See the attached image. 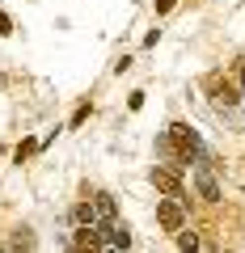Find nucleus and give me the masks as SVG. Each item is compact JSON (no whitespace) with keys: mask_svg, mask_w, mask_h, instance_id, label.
<instances>
[{"mask_svg":"<svg viewBox=\"0 0 245 253\" xmlns=\"http://www.w3.org/2000/svg\"><path fill=\"white\" fill-rule=\"evenodd\" d=\"M173 4H178V0H156V13H169Z\"/></svg>","mask_w":245,"mask_h":253,"instance_id":"f8f14e48","label":"nucleus"},{"mask_svg":"<svg viewBox=\"0 0 245 253\" xmlns=\"http://www.w3.org/2000/svg\"><path fill=\"white\" fill-rule=\"evenodd\" d=\"M34 148H38V144H34V139H26V144H21V148H17V161H26V156H30V152H34Z\"/></svg>","mask_w":245,"mask_h":253,"instance_id":"9b49d317","label":"nucleus"},{"mask_svg":"<svg viewBox=\"0 0 245 253\" xmlns=\"http://www.w3.org/2000/svg\"><path fill=\"white\" fill-rule=\"evenodd\" d=\"M156 219H161L165 232H182V228H186V215H182V199H169V194H165L161 207H156Z\"/></svg>","mask_w":245,"mask_h":253,"instance_id":"7ed1b4c3","label":"nucleus"},{"mask_svg":"<svg viewBox=\"0 0 245 253\" xmlns=\"http://www.w3.org/2000/svg\"><path fill=\"white\" fill-rule=\"evenodd\" d=\"M161 148H165V152H173L182 165H191L195 156H203V144H199V135H195V131H191L186 123H173L169 131L161 135Z\"/></svg>","mask_w":245,"mask_h":253,"instance_id":"f257e3e1","label":"nucleus"},{"mask_svg":"<svg viewBox=\"0 0 245 253\" xmlns=\"http://www.w3.org/2000/svg\"><path fill=\"white\" fill-rule=\"evenodd\" d=\"M195 186H199V194L207 203H220V186H216V177H211L207 165H195Z\"/></svg>","mask_w":245,"mask_h":253,"instance_id":"39448f33","label":"nucleus"},{"mask_svg":"<svg viewBox=\"0 0 245 253\" xmlns=\"http://www.w3.org/2000/svg\"><path fill=\"white\" fill-rule=\"evenodd\" d=\"M207 89H211V97H216V106H224V110H233L237 101H241V93H237V84L233 81H224V76H207Z\"/></svg>","mask_w":245,"mask_h":253,"instance_id":"20e7f679","label":"nucleus"},{"mask_svg":"<svg viewBox=\"0 0 245 253\" xmlns=\"http://www.w3.org/2000/svg\"><path fill=\"white\" fill-rule=\"evenodd\" d=\"M178 245H182V249H199V236H195V232H182Z\"/></svg>","mask_w":245,"mask_h":253,"instance_id":"9d476101","label":"nucleus"},{"mask_svg":"<svg viewBox=\"0 0 245 253\" xmlns=\"http://www.w3.org/2000/svg\"><path fill=\"white\" fill-rule=\"evenodd\" d=\"M106 245H114V249H127V245H131V232H127V228H118V224H110L106 228Z\"/></svg>","mask_w":245,"mask_h":253,"instance_id":"1a4fd4ad","label":"nucleus"},{"mask_svg":"<svg viewBox=\"0 0 245 253\" xmlns=\"http://www.w3.org/2000/svg\"><path fill=\"white\" fill-rule=\"evenodd\" d=\"M93 207H98V224H114V199L110 194H93Z\"/></svg>","mask_w":245,"mask_h":253,"instance_id":"0eeeda50","label":"nucleus"},{"mask_svg":"<svg viewBox=\"0 0 245 253\" xmlns=\"http://www.w3.org/2000/svg\"><path fill=\"white\" fill-rule=\"evenodd\" d=\"M178 169H182V165H156V169H152V186L161 190V194H169V199L186 203V186H182Z\"/></svg>","mask_w":245,"mask_h":253,"instance_id":"f03ea898","label":"nucleus"},{"mask_svg":"<svg viewBox=\"0 0 245 253\" xmlns=\"http://www.w3.org/2000/svg\"><path fill=\"white\" fill-rule=\"evenodd\" d=\"M0 34H13V21L4 17V13H0Z\"/></svg>","mask_w":245,"mask_h":253,"instance_id":"ddd939ff","label":"nucleus"},{"mask_svg":"<svg viewBox=\"0 0 245 253\" xmlns=\"http://www.w3.org/2000/svg\"><path fill=\"white\" fill-rule=\"evenodd\" d=\"M241 97H245V68H241Z\"/></svg>","mask_w":245,"mask_h":253,"instance_id":"4468645a","label":"nucleus"},{"mask_svg":"<svg viewBox=\"0 0 245 253\" xmlns=\"http://www.w3.org/2000/svg\"><path fill=\"white\" fill-rule=\"evenodd\" d=\"M72 245H76V249H101L106 236L98 232V224H81V228H76V236H72Z\"/></svg>","mask_w":245,"mask_h":253,"instance_id":"423d86ee","label":"nucleus"},{"mask_svg":"<svg viewBox=\"0 0 245 253\" xmlns=\"http://www.w3.org/2000/svg\"><path fill=\"white\" fill-rule=\"evenodd\" d=\"M72 219H76V224H98V207H93V203H76Z\"/></svg>","mask_w":245,"mask_h":253,"instance_id":"6e6552de","label":"nucleus"}]
</instances>
